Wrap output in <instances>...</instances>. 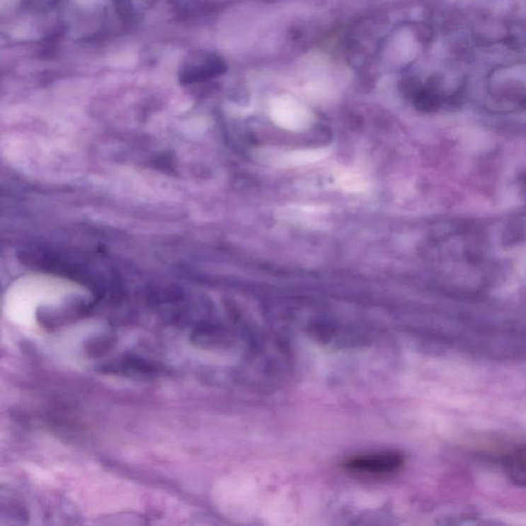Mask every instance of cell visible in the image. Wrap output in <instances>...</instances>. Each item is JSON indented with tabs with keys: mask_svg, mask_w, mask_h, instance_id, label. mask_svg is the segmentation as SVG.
<instances>
[{
	"mask_svg": "<svg viewBox=\"0 0 526 526\" xmlns=\"http://www.w3.org/2000/svg\"><path fill=\"white\" fill-rule=\"evenodd\" d=\"M404 464V457L398 452H380L358 455L345 461L347 470L370 476H384L398 472Z\"/></svg>",
	"mask_w": 526,
	"mask_h": 526,
	"instance_id": "6da1fadb",
	"label": "cell"
},
{
	"mask_svg": "<svg viewBox=\"0 0 526 526\" xmlns=\"http://www.w3.org/2000/svg\"><path fill=\"white\" fill-rule=\"evenodd\" d=\"M224 64L222 59L207 53L191 54L180 66L179 81L182 84H193L222 74Z\"/></svg>",
	"mask_w": 526,
	"mask_h": 526,
	"instance_id": "7a4b0ae2",
	"label": "cell"
},
{
	"mask_svg": "<svg viewBox=\"0 0 526 526\" xmlns=\"http://www.w3.org/2000/svg\"><path fill=\"white\" fill-rule=\"evenodd\" d=\"M270 116L278 126L293 132L305 131L313 122L311 113L295 100L288 98H281L273 102Z\"/></svg>",
	"mask_w": 526,
	"mask_h": 526,
	"instance_id": "3957f363",
	"label": "cell"
},
{
	"mask_svg": "<svg viewBox=\"0 0 526 526\" xmlns=\"http://www.w3.org/2000/svg\"><path fill=\"white\" fill-rule=\"evenodd\" d=\"M330 154L328 148H313V149H299L293 151L282 152L273 159L278 167L295 168L309 165L321 159H326Z\"/></svg>",
	"mask_w": 526,
	"mask_h": 526,
	"instance_id": "277c9868",
	"label": "cell"
},
{
	"mask_svg": "<svg viewBox=\"0 0 526 526\" xmlns=\"http://www.w3.org/2000/svg\"><path fill=\"white\" fill-rule=\"evenodd\" d=\"M504 471L511 484L526 487V444L514 448L505 457Z\"/></svg>",
	"mask_w": 526,
	"mask_h": 526,
	"instance_id": "5b68a950",
	"label": "cell"
},
{
	"mask_svg": "<svg viewBox=\"0 0 526 526\" xmlns=\"http://www.w3.org/2000/svg\"><path fill=\"white\" fill-rule=\"evenodd\" d=\"M106 369H108V370L109 369H113L115 372L122 371L124 373L132 372L137 373V375H140V373H143V375H149V373H154V371L156 370V367H154L152 364L148 363L145 360L134 358V357H129V358L122 359V361H120V363L116 365V367L108 366V368Z\"/></svg>",
	"mask_w": 526,
	"mask_h": 526,
	"instance_id": "8992f818",
	"label": "cell"
},
{
	"mask_svg": "<svg viewBox=\"0 0 526 526\" xmlns=\"http://www.w3.org/2000/svg\"><path fill=\"white\" fill-rule=\"evenodd\" d=\"M338 185L345 190L361 193L366 190L367 184L357 175L343 174L338 177Z\"/></svg>",
	"mask_w": 526,
	"mask_h": 526,
	"instance_id": "52a82bcc",
	"label": "cell"
},
{
	"mask_svg": "<svg viewBox=\"0 0 526 526\" xmlns=\"http://www.w3.org/2000/svg\"><path fill=\"white\" fill-rule=\"evenodd\" d=\"M111 345H113V341L107 339V337L106 338H100L99 341H94V343L90 345L91 350L88 353L96 355L102 354V353L105 352V350H108V348L111 347Z\"/></svg>",
	"mask_w": 526,
	"mask_h": 526,
	"instance_id": "ba28073f",
	"label": "cell"
}]
</instances>
